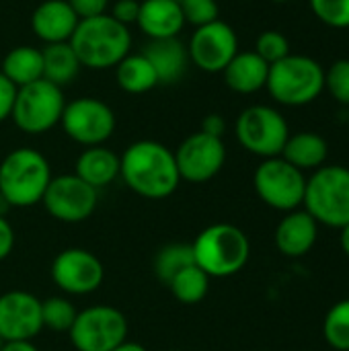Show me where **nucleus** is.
I'll use <instances>...</instances> for the list:
<instances>
[{
  "label": "nucleus",
  "mask_w": 349,
  "mask_h": 351,
  "mask_svg": "<svg viewBox=\"0 0 349 351\" xmlns=\"http://www.w3.org/2000/svg\"><path fill=\"white\" fill-rule=\"evenodd\" d=\"M119 177L144 199H167L181 185L175 152L156 140L130 144L119 156Z\"/></svg>",
  "instance_id": "nucleus-1"
},
{
  "label": "nucleus",
  "mask_w": 349,
  "mask_h": 351,
  "mask_svg": "<svg viewBox=\"0 0 349 351\" xmlns=\"http://www.w3.org/2000/svg\"><path fill=\"white\" fill-rule=\"evenodd\" d=\"M70 45L76 51L80 66L91 70L115 68L132 47L130 27L117 23L111 14H99L78 21Z\"/></svg>",
  "instance_id": "nucleus-2"
},
{
  "label": "nucleus",
  "mask_w": 349,
  "mask_h": 351,
  "mask_svg": "<svg viewBox=\"0 0 349 351\" xmlns=\"http://www.w3.org/2000/svg\"><path fill=\"white\" fill-rule=\"evenodd\" d=\"M51 177V167L39 150L16 148L0 162V197L8 208H31L41 204Z\"/></svg>",
  "instance_id": "nucleus-3"
},
{
  "label": "nucleus",
  "mask_w": 349,
  "mask_h": 351,
  "mask_svg": "<svg viewBox=\"0 0 349 351\" xmlns=\"http://www.w3.org/2000/svg\"><path fill=\"white\" fill-rule=\"evenodd\" d=\"M193 259L210 278H230L245 269L251 257L249 237L234 224L216 222L206 226L191 243Z\"/></svg>",
  "instance_id": "nucleus-4"
},
{
  "label": "nucleus",
  "mask_w": 349,
  "mask_h": 351,
  "mask_svg": "<svg viewBox=\"0 0 349 351\" xmlns=\"http://www.w3.org/2000/svg\"><path fill=\"white\" fill-rule=\"evenodd\" d=\"M265 88L280 105L302 107L317 101L325 90V70L309 56L290 53L269 66Z\"/></svg>",
  "instance_id": "nucleus-5"
},
{
  "label": "nucleus",
  "mask_w": 349,
  "mask_h": 351,
  "mask_svg": "<svg viewBox=\"0 0 349 351\" xmlns=\"http://www.w3.org/2000/svg\"><path fill=\"white\" fill-rule=\"evenodd\" d=\"M304 210L317 224L344 228L349 224V169L341 165H323L306 179Z\"/></svg>",
  "instance_id": "nucleus-6"
},
{
  "label": "nucleus",
  "mask_w": 349,
  "mask_h": 351,
  "mask_svg": "<svg viewBox=\"0 0 349 351\" xmlns=\"http://www.w3.org/2000/svg\"><path fill=\"white\" fill-rule=\"evenodd\" d=\"M66 107L64 90L45 78L25 84L16 90L10 119L14 125L31 136H39L60 125Z\"/></svg>",
  "instance_id": "nucleus-7"
},
{
  "label": "nucleus",
  "mask_w": 349,
  "mask_h": 351,
  "mask_svg": "<svg viewBox=\"0 0 349 351\" xmlns=\"http://www.w3.org/2000/svg\"><path fill=\"white\" fill-rule=\"evenodd\" d=\"M234 134L247 152L261 158H274L282 154L290 138V128L278 109L269 105H251L237 117Z\"/></svg>",
  "instance_id": "nucleus-8"
},
{
  "label": "nucleus",
  "mask_w": 349,
  "mask_h": 351,
  "mask_svg": "<svg viewBox=\"0 0 349 351\" xmlns=\"http://www.w3.org/2000/svg\"><path fill=\"white\" fill-rule=\"evenodd\" d=\"M68 337L76 351H113L128 341V319L109 304L78 311Z\"/></svg>",
  "instance_id": "nucleus-9"
},
{
  "label": "nucleus",
  "mask_w": 349,
  "mask_h": 351,
  "mask_svg": "<svg viewBox=\"0 0 349 351\" xmlns=\"http://www.w3.org/2000/svg\"><path fill=\"white\" fill-rule=\"evenodd\" d=\"M253 187L265 206L278 212H294L304 202L306 177L282 156H274L263 158L255 169Z\"/></svg>",
  "instance_id": "nucleus-10"
},
{
  "label": "nucleus",
  "mask_w": 349,
  "mask_h": 351,
  "mask_svg": "<svg viewBox=\"0 0 349 351\" xmlns=\"http://www.w3.org/2000/svg\"><path fill=\"white\" fill-rule=\"evenodd\" d=\"M115 123L113 109L95 97H80L66 103L60 119L64 134L84 148L105 144L113 136Z\"/></svg>",
  "instance_id": "nucleus-11"
},
{
  "label": "nucleus",
  "mask_w": 349,
  "mask_h": 351,
  "mask_svg": "<svg viewBox=\"0 0 349 351\" xmlns=\"http://www.w3.org/2000/svg\"><path fill=\"white\" fill-rule=\"evenodd\" d=\"M99 204V191L84 183L74 173L51 177L41 206L45 212L64 224H78L88 220Z\"/></svg>",
  "instance_id": "nucleus-12"
},
{
  "label": "nucleus",
  "mask_w": 349,
  "mask_h": 351,
  "mask_svg": "<svg viewBox=\"0 0 349 351\" xmlns=\"http://www.w3.org/2000/svg\"><path fill=\"white\" fill-rule=\"evenodd\" d=\"M51 280L68 296H86L97 292L105 280L101 259L80 247L64 249L51 261Z\"/></svg>",
  "instance_id": "nucleus-13"
},
{
  "label": "nucleus",
  "mask_w": 349,
  "mask_h": 351,
  "mask_svg": "<svg viewBox=\"0 0 349 351\" xmlns=\"http://www.w3.org/2000/svg\"><path fill=\"white\" fill-rule=\"evenodd\" d=\"M175 162L181 181L208 183L222 171L226 162V146L222 138L195 132L179 144L175 150Z\"/></svg>",
  "instance_id": "nucleus-14"
},
{
  "label": "nucleus",
  "mask_w": 349,
  "mask_h": 351,
  "mask_svg": "<svg viewBox=\"0 0 349 351\" xmlns=\"http://www.w3.org/2000/svg\"><path fill=\"white\" fill-rule=\"evenodd\" d=\"M189 62L204 72H222L230 60L239 53V37L234 29L224 21H212L195 27L187 43Z\"/></svg>",
  "instance_id": "nucleus-15"
},
{
  "label": "nucleus",
  "mask_w": 349,
  "mask_h": 351,
  "mask_svg": "<svg viewBox=\"0 0 349 351\" xmlns=\"http://www.w3.org/2000/svg\"><path fill=\"white\" fill-rule=\"evenodd\" d=\"M43 329L41 300L25 290L0 294V337L4 341H33Z\"/></svg>",
  "instance_id": "nucleus-16"
},
{
  "label": "nucleus",
  "mask_w": 349,
  "mask_h": 351,
  "mask_svg": "<svg viewBox=\"0 0 349 351\" xmlns=\"http://www.w3.org/2000/svg\"><path fill=\"white\" fill-rule=\"evenodd\" d=\"M319 237V224L306 210H294L286 212V216L280 220L274 241L278 251L284 257L298 259L311 253Z\"/></svg>",
  "instance_id": "nucleus-17"
},
{
  "label": "nucleus",
  "mask_w": 349,
  "mask_h": 351,
  "mask_svg": "<svg viewBox=\"0 0 349 351\" xmlns=\"http://www.w3.org/2000/svg\"><path fill=\"white\" fill-rule=\"evenodd\" d=\"M78 21L66 0H43L31 14V29L45 45L66 43L74 35Z\"/></svg>",
  "instance_id": "nucleus-18"
},
{
  "label": "nucleus",
  "mask_w": 349,
  "mask_h": 351,
  "mask_svg": "<svg viewBox=\"0 0 349 351\" xmlns=\"http://www.w3.org/2000/svg\"><path fill=\"white\" fill-rule=\"evenodd\" d=\"M136 25L150 39L179 37L185 27L181 4L175 0H140V14Z\"/></svg>",
  "instance_id": "nucleus-19"
},
{
  "label": "nucleus",
  "mask_w": 349,
  "mask_h": 351,
  "mask_svg": "<svg viewBox=\"0 0 349 351\" xmlns=\"http://www.w3.org/2000/svg\"><path fill=\"white\" fill-rule=\"evenodd\" d=\"M142 53L146 60L152 64L158 84H173L177 82L185 72L189 62L187 45L179 37H169V39H150Z\"/></svg>",
  "instance_id": "nucleus-20"
},
{
  "label": "nucleus",
  "mask_w": 349,
  "mask_h": 351,
  "mask_svg": "<svg viewBox=\"0 0 349 351\" xmlns=\"http://www.w3.org/2000/svg\"><path fill=\"white\" fill-rule=\"evenodd\" d=\"M224 82L239 95H253L267 84L269 64L255 51H239L222 70Z\"/></svg>",
  "instance_id": "nucleus-21"
},
{
  "label": "nucleus",
  "mask_w": 349,
  "mask_h": 351,
  "mask_svg": "<svg viewBox=\"0 0 349 351\" xmlns=\"http://www.w3.org/2000/svg\"><path fill=\"white\" fill-rule=\"evenodd\" d=\"M74 175L99 191L119 177V156L103 144L88 146L78 154Z\"/></svg>",
  "instance_id": "nucleus-22"
},
{
  "label": "nucleus",
  "mask_w": 349,
  "mask_h": 351,
  "mask_svg": "<svg viewBox=\"0 0 349 351\" xmlns=\"http://www.w3.org/2000/svg\"><path fill=\"white\" fill-rule=\"evenodd\" d=\"M280 156L302 173L304 171H317L327 162L329 144L321 134L298 132V134H290Z\"/></svg>",
  "instance_id": "nucleus-23"
},
{
  "label": "nucleus",
  "mask_w": 349,
  "mask_h": 351,
  "mask_svg": "<svg viewBox=\"0 0 349 351\" xmlns=\"http://www.w3.org/2000/svg\"><path fill=\"white\" fill-rule=\"evenodd\" d=\"M0 72L16 86H25L31 84L39 78H43V58H41V49L33 47V45H16L12 47L0 66Z\"/></svg>",
  "instance_id": "nucleus-24"
},
{
  "label": "nucleus",
  "mask_w": 349,
  "mask_h": 351,
  "mask_svg": "<svg viewBox=\"0 0 349 351\" xmlns=\"http://www.w3.org/2000/svg\"><path fill=\"white\" fill-rule=\"evenodd\" d=\"M41 58H43V78L60 88L70 84L82 68L70 41L45 45L41 49Z\"/></svg>",
  "instance_id": "nucleus-25"
},
{
  "label": "nucleus",
  "mask_w": 349,
  "mask_h": 351,
  "mask_svg": "<svg viewBox=\"0 0 349 351\" xmlns=\"http://www.w3.org/2000/svg\"><path fill=\"white\" fill-rule=\"evenodd\" d=\"M115 80H117L119 88L130 95H144V93L152 90L154 86H158L156 72L142 51L128 53L115 66Z\"/></svg>",
  "instance_id": "nucleus-26"
},
{
  "label": "nucleus",
  "mask_w": 349,
  "mask_h": 351,
  "mask_svg": "<svg viewBox=\"0 0 349 351\" xmlns=\"http://www.w3.org/2000/svg\"><path fill=\"white\" fill-rule=\"evenodd\" d=\"M210 276L200 269L195 263L181 269L169 284L167 288L171 290L173 298L181 304H187V306H193V304H200L206 296H208V290H210Z\"/></svg>",
  "instance_id": "nucleus-27"
},
{
  "label": "nucleus",
  "mask_w": 349,
  "mask_h": 351,
  "mask_svg": "<svg viewBox=\"0 0 349 351\" xmlns=\"http://www.w3.org/2000/svg\"><path fill=\"white\" fill-rule=\"evenodd\" d=\"M193 249L191 245H183V243H171L165 245L156 257H154V274L156 278L167 286L181 269L193 265Z\"/></svg>",
  "instance_id": "nucleus-28"
},
{
  "label": "nucleus",
  "mask_w": 349,
  "mask_h": 351,
  "mask_svg": "<svg viewBox=\"0 0 349 351\" xmlns=\"http://www.w3.org/2000/svg\"><path fill=\"white\" fill-rule=\"evenodd\" d=\"M325 341L337 351H349V298L333 304L323 321Z\"/></svg>",
  "instance_id": "nucleus-29"
},
{
  "label": "nucleus",
  "mask_w": 349,
  "mask_h": 351,
  "mask_svg": "<svg viewBox=\"0 0 349 351\" xmlns=\"http://www.w3.org/2000/svg\"><path fill=\"white\" fill-rule=\"evenodd\" d=\"M78 311L64 296H51L41 300V323L43 329H51L58 333H68Z\"/></svg>",
  "instance_id": "nucleus-30"
},
{
  "label": "nucleus",
  "mask_w": 349,
  "mask_h": 351,
  "mask_svg": "<svg viewBox=\"0 0 349 351\" xmlns=\"http://www.w3.org/2000/svg\"><path fill=\"white\" fill-rule=\"evenodd\" d=\"M315 16L333 29H349V0H309Z\"/></svg>",
  "instance_id": "nucleus-31"
},
{
  "label": "nucleus",
  "mask_w": 349,
  "mask_h": 351,
  "mask_svg": "<svg viewBox=\"0 0 349 351\" xmlns=\"http://www.w3.org/2000/svg\"><path fill=\"white\" fill-rule=\"evenodd\" d=\"M325 90L333 97V101L349 107V60H335L325 70Z\"/></svg>",
  "instance_id": "nucleus-32"
},
{
  "label": "nucleus",
  "mask_w": 349,
  "mask_h": 351,
  "mask_svg": "<svg viewBox=\"0 0 349 351\" xmlns=\"http://www.w3.org/2000/svg\"><path fill=\"white\" fill-rule=\"evenodd\" d=\"M255 53L272 66L284 60L286 56H290V41L280 31H274V29L263 31L255 41Z\"/></svg>",
  "instance_id": "nucleus-33"
},
{
  "label": "nucleus",
  "mask_w": 349,
  "mask_h": 351,
  "mask_svg": "<svg viewBox=\"0 0 349 351\" xmlns=\"http://www.w3.org/2000/svg\"><path fill=\"white\" fill-rule=\"evenodd\" d=\"M181 10L185 23H191L193 27H202L212 21H218V12H220L216 0H183Z\"/></svg>",
  "instance_id": "nucleus-34"
},
{
  "label": "nucleus",
  "mask_w": 349,
  "mask_h": 351,
  "mask_svg": "<svg viewBox=\"0 0 349 351\" xmlns=\"http://www.w3.org/2000/svg\"><path fill=\"white\" fill-rule=\"evenodd\" d=\"M117 23L130 27L132 23L138 21V14H140V0H117L113 6H111V12H109Z\"/></svg>",
  "instance_id": "nucleus-35"
},
{
  "label": "nucleus",
  "mask_w": 349,
  "mask_h": 351,
  "mask_svg": "<svg viewBox=\"0 0 349 351\" xmlns=\"http://www.w3.org/2000/svg\"><path fill=\"white\" fill-rule=\"evenodd\" d=\"M72 10L76 12V16L82 19H91V16H99L105 14L109 8V0H66Z\"/></svg>",
  "instance_id": "nucleus-36"
},
{
  "label": "nucleus",
  "mask_w": 349,
  "mask_h": 351,
  "mask_svg": "<svg viewBox=\"0 0 349 351\" xmlns=\"http://www.w3.org/2000/svg\"><path fill=\"white\" fill-rule=\"evenodd\" d=\"M16 86L0 72V123L10 119L12 115V107H14V99H16Z\"/></svg>",
  "instance_id": "nucleus-37"
},
{
  "label": "nucleus",
  "mask_w": 349,
  "mask_h": 351,
  "mask_svg": "<svg viewBox=\"0 0 349 351\" xmlns=\"http://www.w3.org/2000/svg\"><path fill=\"white\" fill-rule=\"evenodd\" d=\"M14 249V230L4 216H0V261H4Z\"/></svg>",
  "instance_id": "nucleus-38"
},
{
  "label": "nucleus",
  "mask_w": 349,
  "mask_h": 351,
  "mask_svg": "<svg viewBox=\"0 0 349 351\" xmlns=\"http://www.w3.org/2000/svg\"><path fill=\"white\" fill-rule=\"evenodd\" d=\"M204 134L208 136H214V138H222L224 132H226V119L220 115V113H210L202 119V130Z\"/></svg>",
  "instance_id": "nucleus-39"
},
{
  "label": "nucleus",
  "mask_w": 349,
  "mask_h": 351,
  "mask_svg": "<svg viewBox=\"0 0 349 351\" xmlns=\"http://www.w3.org/2000/svg\"><path fill=\"white\" fill-rule=\"evenodd\" d=\"M2 351H39L33 341H6Z\"/></svg>",
  "instance_id": "nucleus-40"
},
{
  "label": "nucleus",
  "mask_w": 349,
  "mask_h": 351,
  "mask_svg": "<svg viewBox=\"0 0 349 351\" xmlns=\"http://www.w3.org/2000/svg\"><path fill=\"white\" fill-rule=\"evenodd\" d=\"M113 351H148L142 343H136V341H123L121 346H117Z\"/></svg>",
  "instance_id": "nucleus-41"
},
{
  "label": "nucleus",
  "mask_w": 349,
  "mask_h": 351,
  "mask_svg": "<svg viewBox=\"0 0 349 351\" xmlns=\"http://www.w3.org/2000/svg\"><path fill=\"white\" fill-rule=\"evenodd\" d=\"M339 243H341V249H344V253H346V255L349 257V224H346V226L341 228Z\"/></svg>",
  "instance_id": "nucleus-42"
},
{
  "label": "nucleus",
  "mask_w": 349,
  "mask_h": 351,
  "mask_svg": "<svg viewBox=\"0 0 349 351\" xmlns=\"http://www.w3.org/2000/svg\"><path fill=\"white\" fill-rule=\"evenodd\" d=\"M4 343H6V341H4V339L0 337V351H2V348H4Z\"/></svg>",
  "instance_id": "nucleus-43"
},
{
  "label": "nucleus",
  "mask_w": 349,
  "mask_h": 351,
  "mask_svg": "<svg viewBox=\"0 0 349 351\" xmlns=\"http://www.w3.org/2000/svg\"><path fill=\"white\" fill-rule=\"evenodd\" d=\"M272 2H290V0H272Z\"/></svg>",
  "instance_id": "nucleus-44"
},
{
  "label": "nucleus",
  "mask_w": 349,
  "mask_h": 351,
  "mask_svg": "<svg viewBox=\"0 0 349 351\" xmlns=\"http://www.w3.org/2000/svg\"><path fill=\"white\" fill-rule=\"evenodd\" d=\"M348 132H349V113H348Z\"/></svg>",
  "instance_id": "nucleus-45"
},
{
  "label": "nucleus",
  "mask_w": 349,
  "mask_h": 351,
  "mask_svg": "<svg viewBox=\"0 0 349 351\" xmlns=\"http://www.w3.org/2000/svg\"><path fill=\"white\" fill-rule=\"evenodd\" d=\"M175 2H179V4H181V2H183V0H175Z\"/></svg>",
  "instance_id": "nucleus-46"
},
{
  "label": "nucleus",
  "mask_w": 349,
  "mask_h": 351,
  "mask_svg": "<svg viewBox=\"0 0 349 351\" xmlns=\"http://www.w3.org/2000/svg\"><path fill=\"white\" fill-rule=\"evenodd\" d=\"M167 351H179V350H167Z\"/></svg>",
  "instance_id": "nucleus-47"
}]
</instances>
